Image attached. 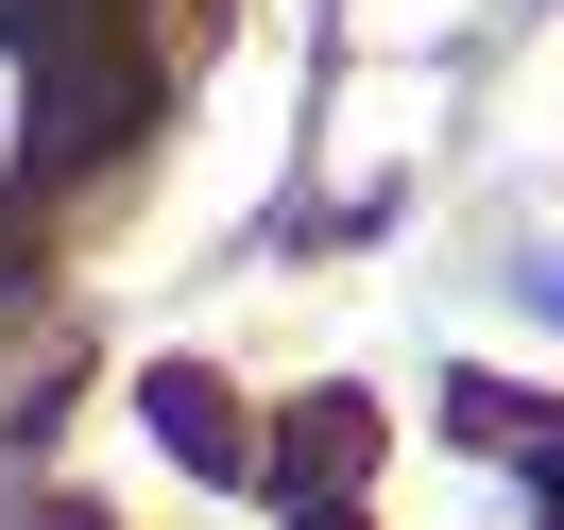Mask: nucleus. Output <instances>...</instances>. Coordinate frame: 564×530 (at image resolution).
Masks as SVG:
<instances>
[{
    "mask_svg": "<svg viewBox=\"0 0 564 530\" xmlns=\"http://www.w3.org/2000/svg\"><path fill=\"white\" fill-rule=\"evenodd\" d=\"M359 462H377V411H359V393H291V428H274V496L291 513H343Z\"/></svg>",
    "mask_w": 564,
    "mask_h": 530,
    "instance_id": "1",
    "label": "nucleus"
},
{
    "mask_svg": "<svg viewBox=\"0 0 564 530\" xmlns=\"http://www.w3.org/2000/svg\"><path fill=\"white\" fill-rule=\"evenodd\" d=\"M138 411H154V445H172V462H206V479H240V393H223V377H188V359H154V393H138Z\"/></svg>",
    "mask_w": 564,
    "mask_h": 530,
    "instance_id": "2",
    "label": "nucleus"
},
{
    "mask_svg": "<svg viewBox=\"0 0 564 530\" xmlns=\"http://www.w3.org/2000/svg\"><path fill=\"white\" fill-rule=\"evenodd\" d=\"M445 411H462V445H564V411H547V393H513V377H462Z\"/></svg>",
    "mask_w": 564,
    "mask_h": 530,
    "instance_id": "3",
    "label": "nucleus"
},
{
    "mask_svg": "<svg viewBox=\"0 0 564 530\" xmlns=\"http://www.w3.org/2000/svg\"><path fill=\"white\" fill-rule=\"evenodd\" d=\"M530 291H547V309H564V257H547V274H530Z\"/></svg>",
    "mask_w": 564,
    "mask_h": 530,
    "instance_id": "4",
    "label": "nucleus"
},
{
    "mask_svg": "<svg viewBox=\"0 0 564 530\" xmlns=\"http://www.w3.org/2000/svg\"><path fill=\"white\" fill-rule=\"evenodd\" d=\"M18 530H86V513H18Z\"/></svg>",
    "mask_w": 564,
    "mask_h": 530,
    "instance_id": "5",
    "label": "nucleus"
},
{
    "mask_svg": "<svg viewBox=\"0 0 564 530\" xmlns=\"http://www.w3.org/2000/svg\"><path fill=\"white\" fill-rule=\"evenodd\" d=\"M291 530H359V513H291Z\"/></svg>",
    "mask_w": 564,
    "mask_h": 530,
    "instance_id": "6",
    "label": "nucleus"
}]
</instances>
